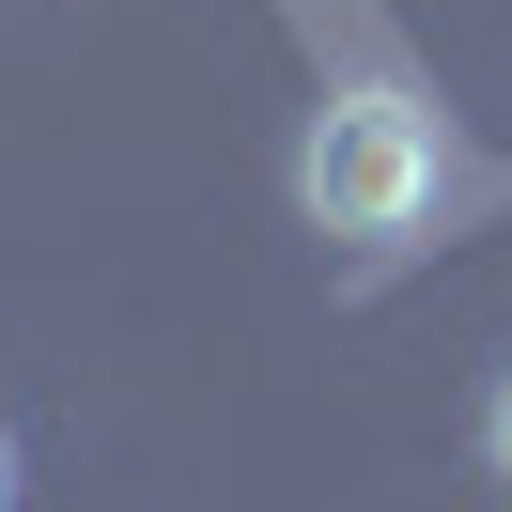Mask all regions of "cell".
I'll list each match as a JSON object with an SVG mask.
<instances>
[{
	"label": "cell",
	"mask_w": 512,
	"mask_h": 512,
	"mask_svg": "<svg viewBox=\"0 0 512 512\" xmlns=\"http://www.w3.org/2000/svg\"><path fill=\"white\" fill-rule=\"evenodd\" d=\"M450 187V140L435 109L404 94V78H342V94L295 125V202H311V233H357V249H388V233H419Z\"/></svg>",
	"instance_id": "obj_1"
},
{
	"label": "cell",
	"mask_w": 512,
	"mask_h": 512,
	"mask_svg": "<svg viewBox=\"0 0 512 512\" xmlns=\"http://www.w3.org/2000/svg\"><path fill=\"white\" fill-rule=\"evenodd\" d=\"M481 450H497V481H512V373H497V404H481Z\"/></svg>",
	"instance_id": "obj_2"
},
{
	"label": "cell",
	"mask_w": 512,
	"mask_h": 512,
	"mask_svg": "<svg viewBox=\"0 0 512 512\" xmlns=\"http://www.w3.org/2000/svg\"><path fill=\"white\" fill-rule=\"evenodd\" d=\"M0 512H16V435H0Z\"/></svg>",
	"instance_id": "obj_3"
}]
</instances>
